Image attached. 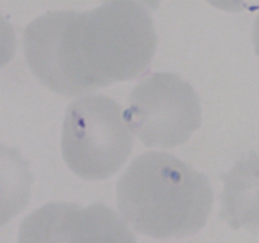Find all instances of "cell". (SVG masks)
Here are the masks:
<instances>
[{"mask_svg":"<svg viewBox=\"0 0 259 243\" xmlns=\"http://www.w3.org/2000/svg\"><path fill=\"white\" fill-rule=\"evenodd\" d=\"M23 47L43 85L77 96L142 75L156 52L157 34L142 3L108 2L83 13H45L27 25Z\"/></svg>","mask_w":259,"mask_h":243,"instance_id":"obj_1","label":"cell"},{"mask_svg":"<svg viewBox=\"0 0 259 243\" xmlns=\"http://www.w3.org/2000/svg\"><path fill=\"white\" fill-rule=\"evenodd\" d=\"M119 212L152 238H182L207 222L212 190L204 174L166 152L137 156L116 186Z\"/></svg>","mask_w":259,"mask_h":243,"instance_id":"obj_2","label":"cell"},{"mask_svg":"<svg viewBox=\"0 0 259 243\" xmlns=\"http://www.w3.org/2000/svg\"><path fill=\"white\" fill-rule=\"evenodd\" d=\"M62 156L77 176L104 180L121 169L133 149V136L115 100L88 95L67 106L61 138Z\"/></svg>","mask_w":259,"mask_h":243,"instance_id":"obj_3","label":"cell"},{"mask_svg":"<svg viewBox=\"0 0 259 243\" xmlns=\"http://www.w3.org/2000/svg\"><path fill=\"white\" fill-rule=\"evenodd\" d=\"M124 118L144 146L174 148L201 127V105L187 81L156 72L134 86Z\"/></svg>","mask_w":259,"mask_h":243,"instance_id":"obj_4","label":"cell"},{"mask_svg":"<svg viewBox=\"0 0 259 243\" xmlns=\"http://www.w3.org/2000/svg\"><path fill=\"white\" fill-rule=\"evenodd\" d=\"M18 243H137L125 220L103 202H50L24 218Z\"/></svg>","mask_w":259,"mask_h":243,"instance_id":"obj_5","label":"cell"},{"mask_svg":"<svg viewBox=\"0 0 259 243\" xmlns=\"http://www.w3.org/2000/svg\"><path fill=\"white\" fill-rule=\"evenodd\" d=\"M220 177L224 181L220 217L233 229L245 228L255 233L259 229V154L252 151Z\"/></svg>","mask_w":259,"mask_h":243,"instance_id":"obj_6","label":"cell"},{"mask_svg":"<svg viewBox=\"0 0 259 243\" xmlns=\"http://www.w3.org/2000/svg\"><path fill=\"white\" fill-rule=\"evenodd\" d=\"M253 40H254L255 53L259 57V14L257 15V19L254 23V29H253Z\"/></svg>","mask_w":259,"mask_h":243,"instance_id":"obj_7","label":"cell"}]
</instances>
